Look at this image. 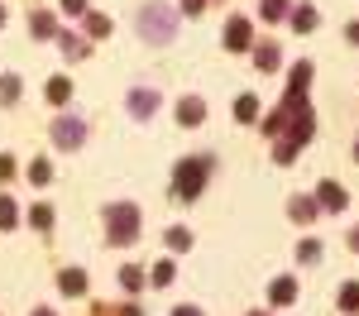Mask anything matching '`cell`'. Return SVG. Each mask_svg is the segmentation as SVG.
<instances>
[{"mask_svg": "<svg viewBox=\"0 0 359 316\" xmlns=\"http://www.w3.org/2000/svg\"><path fill=\"white\" fill-rule=\"evenodd\" d=\"M211 172H216V158H211V153L177 158V168H172V201H196L201 192H206Z\"/></svg>", "mask_w": 359, "mask_h": 316, "instance_id": "1", "label": "cell"}, {"mask_svg": "<svg viewBox=\"0 0 359 316\" xmlns=\"http://www.w3.org/2000/svg\"><path fill=\"white\" fill-rule=\"evenodd\" d=\"M311 135H316V111H311V101H302V111L292 115L287 125H283V135H278V149H273V163H292L297 158V149L302 144H311Z\"/></svg>", "mask_w": 359, "mask_h": 316, "instance_id": "2", "label": "cell"}, {"mask_svg": "<svg viewBox=\"0 0 359 316\" xmlns=\"http://www.w3.org/2000/svg\"><path fill=\"white\" fill-rule=\"evenodd\" d=\"M135 29H139L144 43H172V34H177V15L168 10L163 0H149V5H139Z\"/></svg>", "mask_w": 359, "mask_h": 316, "instance_id": "3", "label": "cell"}, {"mask_svg": "<svg viewBox=\"0 0 359 316\" xmlns=\"http://www.w3.org/2000/svg\"><path fill=\"white\" fill-rule=\"evenodd\" d=\"M139 226H144V216H139L135 201H111L106 206V240L111 245H135Z\"/></svg>", "mask_w": 359, "mask_h": 316, "instance_id": "4", "label": "cell"}, {"mask_svg": "<svg viewBox=\"0 0 359 316\" xmlns=\"http://www.w3.org/2000/svg\"><path fill=\"white\" fill-rule=\"evenodd\" d=\"M48 135H53V144L62 149V153H77L86 144V120L82 115H57L53 125H48Z\"/></svg>", "mask_w": 359, "mask_h": 316, "instance_id": "5", "label": "cell"}, {"mask_svg": "<svg viewBox=\"0 0 359 316\" xmlns=\"http://www.w3.org/2000/svg\"><path fill=\"white\" fill-rule=\"evenodd\" d=\"M221 39H225V48H230V53H249V48H254V25H249L245 15H230Z\"/></svg>", "mask_w": 359, "mask_h": 316, "instance_id": "6", "label": "cell"}, {"mask_svg": "<svg viewBox=\"0 0 359 316\" xmlns=\"http://www.w3.org/2000/svg\"><path fill=\"white\" fill-rule=\"evenodd\" d=\"M125 106H130L135 120H154V111H158V86H135L125 96Z\"/></svg>", "mask_w": 359, "mask_h": 316, "instance_id": "7", "label": "cell"}, {"mask_svg": "<svg viewBox=\"0 0 359 316\" xmlns=\"http://www.w3.org/2000/svg\"><path fill=\"white\" fill-rule=\"evenodd\" d=\"M57 48H62V57H67V62H82V57H91V43H86L77 29H57Z\"/></svg>", "mask_w": 359, "mask_h": 316, "instance_id": "8", "label": "cell"}, {"mask_svg": "<svg viewBox=\"0 0 359 316\" xmlns=\"http://www.w3.org/2000/svg\"><path fill=\"white\" fill-rule=\"evenodd\" d=\"M311 197H316V206H321V211H345V187H340V182H331V177H326V182H316V192H311Z\"/></svg>", "mask_w": 359, "mask_h": 316, "instance_id": "9", "label": "cell"}, {"mask_svg": "<svg viewBox=\"0 0 359 316\" xmlns=\"http://www.w3.org/2000/svg\"><path fill=\"white\" fill-rule=\"evenodd\" d=\"M201 120H206V101H201V96H182V101H177V125L196 130Z\"/></svg>", "mask_w": 359, "mask_h": 316, "instance_id": "10", "label": "cell"}, {"mask_svg": "<svg viewBox=\"0 0 359 316\" xmlns=\"http://www.w3.org/2000/svg\"><path fill=\"white\" fill-rule=\"evenodd\" d=\"M287 216H292V221H297V226H311V221H316V216H321V206H316V197H292L287 201Z\"/></svg>", "mask_w": 359, "mask_h": 316, "instance_id": "11", "label": "cell"}, {"mask_svg": "<svg viewBox=\"0 0 359 316\" xmlns=\"http://www.w3.org/2000/svg\"><path fill=\"white\" fill-rule=\"evenodd\" d=\"M311 77H316V67L311 62H292V72H287V96H306V86H311Z\"/></svg>", "mask_w": 359, "mask_h": 316, "instance_id": "12", "label": "cell"}, {"mask_svg": "<svg viewBox=\"0 0 359 316\" xmlns=\"http://www.w3.org/2000/svg\"><path fill=\"white\" fill-rule=\"evenodd\" d=\"M269 302L273 307H292L297 302V278H273L269 283Z\"/></svg>", "mask_w": 359, "mask_h": 316, "instance_id": "13", "label": "cell"}, {"mask_svg": "<svg viewBox=\"0 0 359 316\" xmlns=\"http://www.w3.org/2000/svg\"><path fill=\"white\" fill-rule=\"evenodd\" d=\"M57 292H62V297H82L86 292V273L82 268H62V273H57Z\"/></svg>", "mask_w": 359, "mask_h": 316, "instance_id": "14", "label": "cell"}, {"mask_svg": "<svg viewBox=\"0 0 359 316\" xmlns=\"http://www.w3.org/2000/svg\"><path fill=\"white\" fill-rule=\"evenodd\" d=\"M249 53H254V67H259V72H278V62H283L278 43H254Z\"/></svg>", "mask_w": 359, "mask_h": 316, "instance_id": "15", "label": "cell"}, {"mask_svg": "<svg viewBox=\"0 0 359 316\" xmlns=\"http://www.w3.org/2000/svg\"><path fill=\"white\" fill-rule=\"evenodd\" d=\"M29 34H34V39H57V20L48 10H34V15H29Z\"/></svg>", "mask_w": 359, "mask_h": 316, "instance_id": "16", "label": "cell"}, {"mask_svg": "<svg viewBox=\"0 0 359 316\" xmlns=\"http://www.w3.org/2000/svg\"><path fill=\"white\" fill-rule=\"evenodd\" d=\"M292 15V0H259V20L264 25H278V20H287Z\"/></svg>", "mask_w": 359, "mask_h": 316, "instance_id": "17", "label": "cell"}, {"mask_svg": "<svg viewBox=\"0 0 359 316\" xmlns=\"http://www.w3.org/2000/svg\"><path fill=\"white\" fill-rule=\"evenodd\" d=\"M287 20H292V29H297V34H311V29L321 25V15H316V5H297V10H292Z\"/></svg>", "mask_w": 359, "mask_h": 316, "instance_id": "18", "label": "cell"}, {"mask_svg": "<svg viewBox=\"0 0 359 316\" xmlns=\"http://www.w3.org/2000/svg\"><path fill=\"white\" fill-rule=\"evenodd\" d=\"M43 96H48V106H67V101H72V82H67V77H48Z\"/></svg>", "mask_w": 359, "mask_h": 316, "instance_id": "19", "label": "cell"}, {"mask_svg": "<svg viewBox=\"0 0 359 316\" xmlns=\"http://www.w3.org/2000/svg\"><path fill=\"white\" fill-rule=\"evenodd\" d=\"M172 278H177V263H172V259H163V263L149 268V283H154V287H168Z\"/></svg>", "mask_w": 359, "mask_h": 316, "instance_id": "20", "label": "cell"}, {"mask_svg": "<svg viewBox=\"0 0 359 316\" xmlns=\"http://www.w3.org/2000/svg\"><path fill=\"white\" fill-rule=\"evenodd\" d=\"M120 283H125V292H139V287L149 283V273H144L139 263H125V268H120Z\"/></svg>", "mask_w": 359, "mask_h": 316, "instance_id": "21", "label": "cell"}, {"mask_svg": "<svg viewBox=\"0 0 359 316\" xmlns=\"http://www.w3.org/2000/svg\"><path fill=\"white\" fill-rule=\"evenodd\" d=\"M163 240H168V249H172V254H182V249H192V230H187V226H172V230L163 235Z\"/></svg>", "mask_w": 359, "mask_h": 316, "instance_id": "22", "label": "cell"}, {"mask_svg": "<svg viewBox=\"0 0 359 316\" xmlns=\"http://www.w3.org/2000/svg\"><path fill=\"white\" fill-rule=\"evenodd\" d=\"M20 91H25L20 77H15V72H5V77H0V106H15V101H20Z\"/></svg>", "mask_w": 359, "mask_h": 316, "instance_id": "23", "label": "cell"}, {"mask_svg": "<svg viewBox=\"0 0 359 316\" xmlns=\"http://www.w3.org/2000/svg\"><path fill=\"white\" fill-rule=\"evenodd\" d=\"M29 226H34V230H53V206L34 201V211H29Z\"/></svg>", "mask_w": 359, "mask_h": 316, "instance_id": "24", "label": "cell"}, {"mask_svg": "<svg viewBox=\"0 0 359 316\" xmlns=\"http://www.w3.org/2000/svg\"><path fill=\"white\" fill-rule=\"evenodd\" d=\"M235 120H245V125H249V120H259V96H249V91H245V96L235 101Z\"/></svg>", "mask_w": 359, "mask_h": 316, "instance_id": "25", "label": "cell"}, {"mask_svg": "<svg viewBox=\"0 0 359 316\" xmlns=\"http://www.w3.org/2000/svg\"><path fill=\"white\" fill-rule=\"evenodd\" d=\"M29 182H34V187L53 182V163H48V158H34V163H29Z\"/></svg>", "mask_w": 359, "mask_h": 316, "instance_id": "26", "label": "cell"}, {"mask_svg": "<svg viewBox=\"0 0 359 316\" xmlns=\"http://www.w3.org/2000/svg\"><path fill=\"white\" fill-rule=\"evenodd\" d=\"M82 25H86V34H91V39H106V34H111V20H106V15H91V10L82 15Z\"/></svg>", "mask_w": 359, "mask_h": 316, "instance_id": "27", "label": "cell"}, {"mask_svg": "<svg viewBox=\"0 0 359 316\" xmlns=\"http://www.w3.org/2000/svg\"><path fill=\"white\" fill-rule=\"evenodd\" d=\"M340 312H345V316L359 312V283H345V287H340Z\"/></svg>", "mask_w": 359, "mask_h": 316, "instance_id": "28", "label": "cell"}, {"mask_svg": "<svg viewBox=\"0 0 359 316\" xmlns=\"http://www.w3.org/2000/svg\"><path fill=\"white\" fill-rule=\"evenodd\" d=\"M20 226V211H15V201L0 197V230H15Z\"/></svg>", "mask_w": 359, "mask_h": 316, "instance_id": "29", "label": "cell"}, {"mask_svg": "<svg viewBox=\"0 0 359 316\" xmlns=\"http://www.w3.org/2000/svg\"><path fill=\"white\" fill-rule=\"evenodd\" d=\"M297 259H302V263H316V259H321V245H316V240H302V245H297Z\"/></svg>", "mask_w": 359, "mask_h": 316, "instance_id": "30", "label": "cell"}, {"mask_svg": "<svg viewBox=\"0 0 359 316\" xmlns=\"http://www.w3.org/2000/svg\"><path fill=\"white\" fill-rule=\"evenodd\" d=\"M10 177H15V158H10V153H0V182H10Z\"/></svg>", "mask_w": 359, "mask_h": 316, "instance_id": "31", "label": "cell"}, {"mask_svg": "<svg viewBox=\"0 0 359 316\" xmlns=\"http://www.w3.org/2000/svg\"><path fill=\"white\" fill-rule=\"evenodd\" d=\"M86 5H91V0H62V10H67V15H86Z\"/></svg>", "mask_w": 359, "mask_h": 316, "instance_id": "32", "label": "cell"}, {"mask_svg": "<svg viewBox=\"0 0 359 316\" xmlns=\"http://www.w3.org/2000/svg\"><path fill=\"white\" fill-rule=\"evenodd\" d=\"M168 316H206V312H201V307H192V302H187V307H172V312H168Z\"/></svg>", "mask_w": 359, "mask_h": 316, "instance_id": "33", "label": "cell"}, {"mask_svg": "<svg viewBox=\"0 0 359 316\" xmlns=\"http://www.w3.org/2000/svg\"><path fill=\"white\" fill-rule=\"evenodd\" d=\"M206 10V0H182V15H201Z\"/></svg>", "mask_w": 359, "mask_h": 316, "instance_id": "34", "label": "cell"}, {"mask_svg": "<svg viewBox=\"0 0 359 316\" xmlns=\"http://www.w3.org/2000/svg\"><path fill=\"white\" fill-rule=\"evenodd\" d=\"M115 316H144V307H139V302H125V307H120Z\"/></svg>", "mask_w": 359, "mask_h": 316, "instance_id": "35", "label": "cell"}, {"mask_svg": "<svg viewBox=\"0 0 359 316\" xmlns=\"http://www.w3.org/2000/svg\"><path fill=\"white\" fill-rule=\"evenodd\" d=\"M345 39H350V43H359V25H345Z\"/></svg>", "mask_w": 359, "mask_h": 316, "instance_id": "36", "label": "cell"}, {"mask_svg": "<svg viewBox=\"0 0 359 316\" xmlns=\"http://www.w3.org/2000/svg\"><path fill=\"white\" fill-rule=\"evenodd\" d=\"M350 249H355V254H359V226L350 230Z\"/></svg>", "mask_w": 359, "mask_h": 316, "instance_id": "37", "label": "cell"}, {"mask_svg": "<svg viewBox=\"0 0 359 316\" xmlns=\"http://www.w3.org/2000/svg\"><path fill=\"white\" fill-rule=\"evenodd\" d=\"M29 316H57V312H53V307H34Z\"/></svg>", "mask_w": 359, "mask_h": 316, "instance_id": "38", "label": "cell"}, {"mask_svg": "<svg viewBox=\"0 0 359 316\" xmlns=\"http://www.w3.org/2000/svg\"><path fill=\"white\" fill-rule=\"evenodd\" d=\"M91 316H115V312L111 307H91Z\"/></svg>", "mask_w": 359, "mask_h": 316, "instance_id": "39", "label": "cell"}, {"mask_svg": "<svg viewBox=\"0 0 359 316\" xmlns=\"http://www.w3.org/2000/svg\"><path fill=\"white\" fill-rule=\"evenodd\" d=\"M0 29H5V5H0Z\"/></svg>", "mask_w": 359, "mask_h": 316, "instance_id": "40", "label": "cell"}, {"mask_svg": "<svg viewBox=\"0 0 359 316\" xmlns=\"http://www.w3.org/2000/svg\"><path fill=\"white\" fill-rule=\"evenodd\" d=\"M245 316H269V312H245Z\"/></svg>", "mask_w": 359, "mask_h": 316, "instance_id": "41", "label": "cell"}, {"mask_svg": "<svg viewBox=\"0 0 359 316\" xmlns=\"http://www.w3.org/2000/svg\"><path fill=\"white\" fill-rule=\"evenodd\" d=\"M355 163H359V139H355Z\"/></svg>", "mask_w": 359, "mask_h": 316, "instance_id": "42", "label": "cell"}]
</instances>
